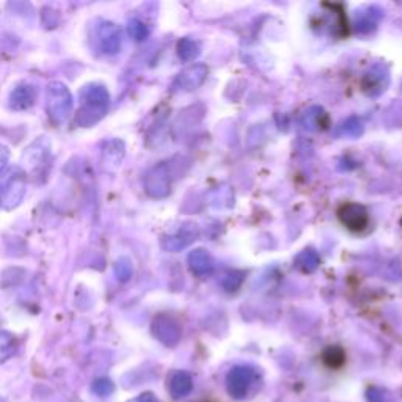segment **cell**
Wrapping results in <instances>:
<instances>
[{"label": "cell", "mask_w": 402, "mask_h": 402, "mask_svg": "<svg viewBox=\"0 0 402 402\" xmlns=\"http://www.w3.org/2000/svg\"><path fill=\"white\" fill-rule=\"evenodd\" d=\"M0 402H5V401H3V398H2V396H0Z\"/></svg>", "instance_id": "27"}, {"label": "cell", "mask_w": 402, "mask_h": 402, "mask_svg": "<svg viewBox=\"0 0 402 402\" xmlns=\"http://www.w3.org/2000/svg\"><path fill=\"white\" fill-rule=\"evenodd\" d=\"M113 274H115L117 280L121 281V283H126L130 280V276L134 274V265L130 263V259L126 257H121L115 261L113 264Z\"/></svg>", "instance_id": "18"}, {"label": "cell", "mask_w": 402, "mask_h": 402, "mask_svg": "<svg viewBox=\"0 0 402 402\" xmlns=\"http://www.w3.org/2000/svg\"><path fill=\"white\" fill-rule=\"evenodd\" d=\"M74 99L71 91L63 82H51L47 86L46 107L47 115L56 124L67 123L73 112Z\"/></svg>", "instance_id": "3"}, {"label": "cell", "mask_w": 402, "mask_h": 402, "mask_svg": "<svg viewBox=\"0 0 402 402\" xmlns=\"http://www.w3.org/2000/svg\"><path fill=\"white\" fill-rule=\"evenodd\" d=\"M206 75H208V68L204 64H193V67L186 68L178 75V79L175 80V88L192 91L204 82Z\"/></svg>", "instance_id": "10"}, {"label": "cell", "mask_w": 402, "mask_h": 402, "mask_svg": "<svg viewBox=\"0 0 402 402\" xmlns=\"http://www.w3.org/2000/svg\"><path fill=\"white\" fill-rule=\"evenodd\" d=\"M143 186L146 193L150 195L151 198H165L168 193H170V172L165 164H159L151 168V170L146 173L143 179Z\"/></svg>", "instance_id": "4"}, {"label": "cell", "mask_w": 402, "mask_h": 402, "mask_svg": "<svg viewBox=\"0 0 402 402\" xmlns=\"http://www.w3.org/2000/svg\"><path fill=\"white\" fill-rule=\"evenodd\" d=\"M197 237H198L197 226L184 225L179 228L175 235L164 237V241H162V247H164L167 252H179V250L190 246V244H192Z\"/></svg>", "instance_id": "11"}, {"label": "cell", "mask_w": 402, "mask_h": 402, "mask_svg": "<svg viewBox=\"0 0 402 402\" xmlns=\"http://www.w3.org/2000/svg\"><path fill=\"white\" fill-rule=\"evenodd\" d=\"M16 351H18V340H16V336L10 333V331H0V365L8 362L16 354Z\"/></svg>", "instance_id": "14"}, {"label": "cell", "mask_w": 402, "mask_h": 402, "mask_svg": "<svg viewBox=\"0 0 402 402\" xmlns=\"http://www.w3.org/2000/svg\"><path fill=\"white\" fill-rule=\"evenodd\" d=\"M189 268L195 275L198 276H208L209 274H213L214 270V261L211 258V255L204 250H193L189 255Z\"/></svg>", "instance_id": "13"}, {"label": "cell", "mask_w": 402, "mask_h": 402, "mask_svg": "<svg viewBox=\"0 0 402 402\" xmlns=\"http://www.w3.org/2000/svg\"><path fill=\"white\" fill-rule=\"evenodd\" d=\"M168 387H170L172 394L175 396V398H182V396L190 390V387H192V382H190V377L186 373H176L173 374Z\"/></svg>", "instance_id": "16"}, {"label": "cell", "mask_w": 402, "mask_h": 402, "mask_svg": "<svg viewBox=\"0 0 402 402\" xmlns=\"http://www.w3.org/2000/svg\"><path fill=\"white\" fill-rule=\"evenodd\" d=\"M346 132L351 134V135H358L362 132V123L355 118L349 119V121H347V124H346Z\"/></svg>", "instance_id": "24"}, {"label": "cell", "mask_w": 402, "mask_h": 402, "mask_svg": "<svg viewBox=\"0 0 402 402\" xmlns=\"http://www.w3.org/2000/svg\"><path fill=\"white\" fill-rule=\"evenodd\" d=\"M320 258L314 250H305L296 258V268L300 269L302 272L311 274L319 268Z\"/></svg>", "instance_id": "15"}, {"label": "cell", "mask_w": 402, "mask_h": 402, "mask_svg": "<svg viewBox=\"0 0 402 402\" xmlns=\"http://www.w3.org/2000/svg\"><path fill=\"white\" fill-rule=\"evenodd\" d=\"M36 96L38 91L34 85L19 84L12 91V95H10V107L18 112L29 110V108L35 104Z\"/></svg>", "instance_id": "12"}, {"label": "cell", "mask_w": 402, "mask_h": 402, "mask_svg": "<svg viewBox=\"0 0 402 402\" xmlns=\"http://www.w3.org/2000/svg\"><path fill=\"white\" fill-rule=\"evenodd\" d=\"M128 32H129V35L132 36L135 41H143V40H146V38H148V35H150L148 27H146V25L142 23V21H139V19H130V21H129Z\"/></svg>", "instance_id": "19"}, {"label": "cell", "mask_w": 402, "mask_h": 402, "mask_svg": "<svg viewBox=\"0 0 402 402\" xmlns=\"http://www.w3.org/2000/svg\"><path fill=\"white\" fill-rule=\"evenodd\" d=\"M49 156H51V142L46 137H40L27 146L21 161L27 170H36L47 164Z\"/></svg>", "instance_id": "8"}, {"label": "cell", "mask_w": 402, "mask_h": 402, "mask_svg": "<svg viewBox=\"0 0 402 402\" xmlns=\"http://www.w3.org/2000/svg\"><path fill=\"white\" fill-rule=\"evenodd\" d=\"M340 222L352 233L365 231L369 225V214L365 206L358 203H344L338 211Z\"/></svg>", "instance_id": "6"}, {"label": "cell", "mask_w": 402, "mask_h": 402, "mask_svg": "<svg viewBox=\"0 0 402 402\" xmlns=\"http://www.w3.org/2000/svg\"><path fill=\"white\" fill-rule=\"evenodd\" d=\"M322 117H325L322 108H318V113H313L311 110H309V112H307L305 121H303V124H305V128H308V129H313V126L320 128L322 126V121H320V118Z\"/></svg>", "instance_id": "23"}, {"label": "cell", "mask_w": 402, "mask_h": 402, "mask_svg": "<svg viewBox=\"0 0 402 402\" xmlns=\"http://www.w3.org/2000/svg\"><path fill=\"white\" fill-rule=\"evenodd\" d=\"M110 106V95L104 84L91 82L80 90V107L75 112V124L91 128L99 123Z\"/></svg>", "instance_id": "1"}, {"label": "cell", "mask_w": 402, "mask_h": 402, "mask_svg": "<svg viewBox=\"0 0 402 402\" xmlns=\"http://www.w3.org/2000/svg\"><path fill=\"white\" fill-rule=\"evenodd\" d=\"M8 159H10L8 148H5L3 145H0V173L5 170V167H7L8 164Z\"/></svg>", "instance_id": "25"}, {"label": "cell", "mask_w": 402, "mask_h": 402, "mask_svg": "<svg viewBox=\"0 0 402 402\" xmlns=\"http://www.w3.org/2000/svg\"><path fill=\"white\" fill-rule=\"evenodd\" d=\"M324 362L331 368H338L344 363V352L340 347H330V349L325 351Z\"/></svg>", "instance_id": "21"}, {"label": "cell", "mask_w": 402, "mask_h": 402, "mask_svg": "<svg viewBox=\"0 0 402 402\" xmlns=\"http://www.w3.org/2000/svg\"><path fill=\"white\" fill-rule=\"evenodd\" d=\"M113 390H115V385H113L112 380H108L107 377L96 379L93 385H91V391H93L96 396H101V398L110 396L113 393Z\"/></svg>", "instance_id": "20"}, {"label": "cell", "mask_w": 402, "mask_h": 402, "mask_svg": "<svg viewBox=\"0 0 402 402\" xmlns=\"http://www.w3.org/2000/svg\"><path fill=\"white\" fill-rule=\"evenodd\" d=\"M151 331L161 343L165 346H175L181 338V327L173 318L167 314H159L151 324Z\"/></svg>", "instance_id": "7"}, {"label": "cell", "mask_w": 402, "mask_h": 402, "mask_svg": "<svg viewBox=\"0 0 402 402\" xmlns=\"http://www.w3.org/2000/svg\"><path fill=\"white\" fill-rule=\"evenodd\" d=\"M96 40L102 54H107V56L118 54L123 43L121 29L118 24L110 23V21H101L96 29Z\"/></svg>", "instance_id": "5"}, {"label": "cell", "mask_w": 402, "mask_h": 402, "mask_svg": "<svg viewBox=\"0 0 402 402\" xmlns=\"http://www.w3.org/2000/svg\"><path fill=\"white\" fill-rule=\"evenodd\" d=\"M25 197V170L14 165L0 173V208L12 211Z\"/></svg>", "instance_id": "2"}, {"label": "cell", "mask_w": 402, "mask_h": 402, "mask_svg": "<svg viewBox=\"0 0 402 402\" xmlns=\"http://www.w3.org/2000/svg\"><path fill=\"white\" fill-rule=\"evenodd\" d=\"M242 280H244V275L241 272H230L224 276L222 285H224L226 291H236L237 287L242 285Z\"/></svg>", "instance_id": "22"}, {"label": "cell", "mask_w": 402, "mask_h": 402, "mask_svg": "<svg viewBox=\"0 0 402 402\" xmlns=\"http://www.w3.org/2000/svg\"><path fill=\"white\" fill-rule=\"evenodd\" d=\"M200 54V46L197 41L190 40V38H182L181 41L178 43V56L184 62H192L198 57Z\"/></svg>", "instance_id": "17"}, {"label": "cell", "mask_w": 402, "mask_h": 402, "mask_svg": "<svg viewBox=\"0 0 402 402\" xmlns=\"http://www.w3.org/2000/svg\"><path fill=\"white\" fill-rule=\"evenodd\" d=\"M126 156V145L119 139H110L104 142L101 151V165L107 173H115L123 164Z\"/></svg>", "instance_id": "9"}, {"label": "cell", "mask_w": 402, "mask_h": 402, "mask_svg": "<svg viewBox=\"0 0 402 402\" xmlns=\"http://www.w3.org/2000/svg\"><path fill=\"white\" fill-rule=\"evenodd\" d=\"M129 402H157V399L154 398V394L143 393V394H140L139 398H134L132 401H129Z\"/></svg>", "instance_id": "26"}]
</instances>
